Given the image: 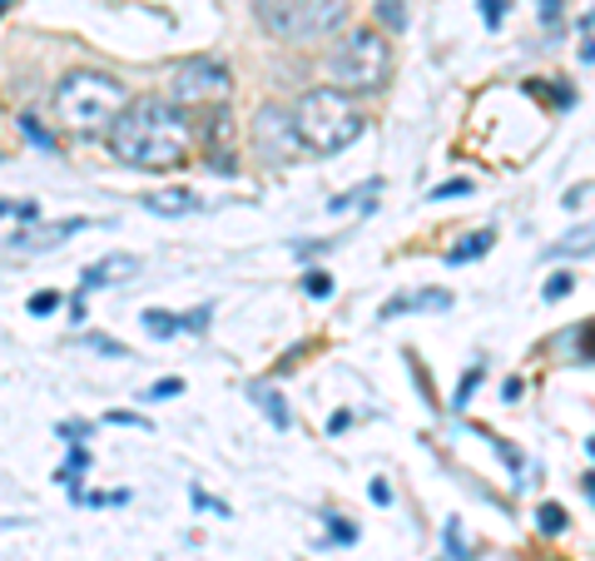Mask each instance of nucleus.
<instances>
[{
	"mask_svg": "<svg viewBox=\"0 0 595 561\" xmlns=\"http://www.w3.org/2000/svg\"><path fill=\"white\" fill-rule=\"evenodd\" d=\"M178 392H184V378H159L154 388L139 392V398H144V402H169V398H178Z\"/></svg>",
	"mask_w": 595,
	"mask_h": 561,
	"instance_id": "nucleus-21",
	"label": "nucleus"
},
{
	"mask_svg": "<svg viewBox=\"0 0 595 561\" xmlns=\"http://www.w3.org/2000/svg\"><path fill=\"white\" fill-rule=\"evenodd\" d=\"M571 289H575V273H551V283H545V303H561Z\"/></svg>",
	"mask_w": 595,
	"mask_h": 561,
	"instance_id": "nucleus-26",
	"label": "nucleus"
},
{
	"mask_svg": "<svg viewBox=\"0 0 595 561\" xmlns=\"http://www.w3.org/2000/svg\"><path fill=\"white\" fill-rule=\"evenodd\" d=\"M476 382H482V363H476V368H466V378L456 382V398H452V408L462 412L466 402H472V392H476Z\"/></svg>",
	"mask_w": 595,
	"mask_h": 561,
	"instance_id": "nucleus-23",
	"label": "nucleus"
},
{
	"mask_svg": "<svg viewBox=\"0 0 595 561\" xmlns=\"http://www.w3.org/2000/svg\"><path fill=\"white\" fill-rule=\"evenodd\" d=\"M585 497L595 501V472H585Z\"/></svg>",
	"mask_w": 595,
	"mask_h": 561,
	"instance_id": "nucleus-38",
	"label": "nucleus"
},
{
	"mask_svg": "<svg viewBox=\"0 0 595 561\" xmlns=\"http://www.w3.org/2000/svg\"><path fill=\"white\" fill-rule=\"evenodd\" d=\"M109 154L129 170H178L188 160V120L178 100H159V95H139L129 110L105 134Z\"/></svg>",
	"mask_w": 595,
	"mask_h": 561,
	"instance_id": "nucleus-1",
	"label": "nucleus"
},
{
	"mask_svg": "<svg viewBox=\"0 0 595 561\" xmlns=\"http://www.w3.org/2000/svg\"><path fill=\"white\" fill-rule=\"evenodd\" d=\"M0 209H6L10 219H25V224H30V219H35V214H40L35 204H15V199H6V204H0Z\"/></svg>",
	"mask_w": 595,
	"mask_h": 561,
	"instance_id": "nucleus-32",
	"label": "nucleus"
},
{
	"mask_svg": "<svg viewBox=\"0 0 595 561\" xmlns=\"http://www.w3.org/2000/svg\"><path fill=\"white\" fill-rule=\"evenodd\" d=\"M253 140H258V154L278 164L298 160V150H303V140L293 130V110H273V105L253 115Z\"/></svg>",
	"mask_w": 595,
	"mask_h": 561,
	"instance_id": "nucleus-7",
	"label": "nucleus"
},
{
	"mask_svg": "<svg viewBox=\"0 0 595 561\" xmlns=\"http://www.w3.org/2000/svg\"><path fill=\"white\" fill-rule=\"evenodd\" d=\"M536 527H541L545 537H561L565 531V507L561 501H541V507H536Z\"/></svg>",
	"mask_w": 595,
	"mask_h": 561,
	"instance_id": "nucleus-14",
	"label": "nucleus"
},
{
	"mask_svg": "<svg viewBox=\"0 0 595 561\" xmlns=\"http://www.w3.org/2000/svg\"><path fill=\"white\" fill-rule=\"evenodd\" d=\"M105 422H109V428H139V432H149V418H139V412H129V408L105 412Z\"/></svg>",
	"mask_w": 595,
	"mask_h": 561,
	"instance_id": "nucleus-25",
	"label": "nucleus"
},
{
	"mask_svg": "<svg viewBox=\"0 0 595 561\" xmlns=\"http://www.w3.org/2000/svg\"><path fill=\"white\" fill-rule=\"evenodd\" d=\"M60 303H65V299H60V289H40V293H30L25 313H30V319H45V313H55Z\"/></svg>",
	"mask_w": 595,
	"mask_h": 561,
	"instance_id": "nucleus-19",
	"label": "nucleus"
},
{
	"mask_svg": "<svg viewBox=\"0 0 595 561\" xmlns=\"http://www.w3.org/2000/svg\"><path fill=\"white\" fill-rule=\"evenodd\" d=\"M139 204H144L149 214H159V219H184V214L198 209V194H188V190H164V194H144Z\"/></svg>",
	"mask_w": 595,
	"mask_h": 561,
	"instance_id": "nucleus-10",
	"label": "nucleus"
},
{
	"mask_svg": "<svg viewBox=\"0 0 595 561\" xmlns=\"http://www.w3.org/2000/svg\"><path fill=\"white\" fill-rule=\"evenodd\" d=\"M323 527H327V541H343V547H353V541L363 537V531H357L347 517H337V511H323Z\"/></svg>",
	"mask_w": 595,
	"mask_h": 561,
	"instance_id": "nucleus-16",
	"label": "nucleus"
},
{
	"mask_svg": "<svg viewBox=\"0 0 595 561\" xmlns=\"http://www.w3.org/2000/svg\"><path fill=\"white\" fill-rule=\"evenodd\" d=\"M174 100L178 105H214V100H224L228 95V71L218 61H184V65H174Z\"/></svg>",
	"mask_w": 595,
	"mask_h": 561,
	"instance_id": "nucleus-6",
	"label": "nucleus"
},
{
	"mask_svg": "<svg viewBox=\"0 0 595 561\" xmlns=\"http://www.w3.org/2000/svg\"><path fill=\"white\" fill-rule=\"evenodd\" d=\"M541 15L545 21H555V15H561V0H541Z\"/></svg>",
	"mask_w": 595,
	"mask_h": 561,
	"instance_id": "nucleus-37",
	"label": "nucleus"
},
{
	"mask_svg": "<svg viewBox=\"0 0 595 561\" xmlns=\"http://www.w3.org/2000/svg\"><path fill=\"white\" fill-rule=\"evenodd\" d=\"M85 348H95L99 358H129V348L119 338H109V333H85Z\"/></svg>",
	"mask_w": 595,
	"mask_h": 561,
	"instance_id": "nucleus-18",
	"label": "nucleus"
},
{
	"mask_svg": "<svg viewBox=\"0 0 595 561\" xmlns=\"http://www.w3.org/2000/svg\"><path fill=\"white\" fill-rule=\"evenodd\" d=\"M323 249H333V239H313V244H298V259H317V253H323Z\"/></svg>",
	"mask_w": 595,
	"mask_h": 561,
	"instance_id": "nucleus-33",
	"label": "nucleus"
},
{
	"mask_svg": "<svg viewBox=\"0 0 595 561\" xmlns=\"http://www.w3.org/2000/svg\"><path fill=\"white\" fill-rule=\"evenodd\" d=\"M139 323H144L149 338H174V333H184V319H178V313H164V309H144Z\"/></svg>",
	"mask_w": 595,
	"mask_h": 561,
	"instance_id": "nucleus-13",
	"label": "nucleus"
},
{
	"mask_svg": "<svg viewBox=\"0 0 595 561\" xmlns=\"http://www.w3.org/2000/svg\"><path fill=\"white\" fill-rule=\"evenodd\" d=\"M85 422H60V428H55V438L60 442H69V447H79V442H85Z\"/></svg>",
	"mask_w": 595,
	"mask_h": 561,
	"instance_id": "nucleus-31",
	"label": "nucleus"
},
{
	"mask_svg": "<svg viewBox=\"0 0 595 561\" xmlns=\"http://www.w3.org/2000/svg\"><path fill=\"white\" fill-rule=\"evenodd\" d=\"M178 319H184V333H204L208 319H214V309H208V303H198L194 313H178Z\"/></svg>",
	"mask_w": 595,
	"mask_h": 561,
	"instance_id": "nucleus-27",
	"label": "nucleus"
},
{
	"mask_svg": "<svg viewBox=\"0 0 595 561\" xmlns=\"http://www.w3.org/2000/svg\"><path fill=\"white\" fill-rule=\"evenodd\" d=\"M139 279V259L134 253H105L95 259L85 273H79V293H95V289H119V283Z\"/></svg>",
	"mask_w": 595,
	"mask_h": 561,
	"instance_id": "nucleus-8",
	"label": "nucleus"
},
{
	"mask_svg": "<svg viewBox=\"0 0 595 561\" xmlns=\"http://www.w3.org/2000/svg\"><path fill=\"white\" fill-rule=\"evenodd\" d=\"M452 309V293L446 289H416V293H397V299H387L382 309H377V319H402V313H446Z\"/></svg>",
	"mask_w": 595,
	"mask_h": 561,
	"instance_id": "nucleus-9",
	"label": "nucleus"
},
{
	"mask_svg": "<svg viewBox=\"0 0 595 561\" xmlns=\"http://www.w3.org/2000/svg\"><path fill=\"white\" fill-rule=\"evenodd\" d=\"M442 537H446V551H452V561H472V557H466V541H462V527H456V521H446Z\"/></svg>",
	"mask_w": 595,
	"mask_h": 561,
	"instance_id": "nucleus-28",
	"label": "nucleus"
},
{
	"mask_svg": "<svg viewBox=\"0 0 595 561\" xmlns=\"http://www.w3.org/2000/svg\"><path fill=\"white\" fill-rule=\"evenodd\" d=\"M482 6V21H486V31H496V25L506 21V0H476Z\"/></svg>",
	"mask_w": 595,
	"mask_h": 561,
	"instance_id": "nucleus-29",
	"label": "nucleus"
},
{
	"mask_svg": "<svg viewBox=\"0 0 595 561\" xmlns=\"http://www.w3.org/2000/svg\"><path fill=\"white\" fill-rule=\"evenodd\" d=\"M347 422H353V412H333V418H327V438H337V432H347Z\"/></svg>",
	"mask_w": 595,
	"mask_h": 561,
	"instance_id": "nucleus-35",
	"label": "nucleus"
},
{
	"mask_svg": "<svg viewBox=\"0 0 595 561\" xmlns=\"http://www.w3.org/2000/svg\"><path fill=\"white\" fill-rule=\"evenodd\" d=\"M462 194H472V180H446V184H436L426 199L432 204H442V199H462Z\"/></svg>",
	"mask_w": 595,
	"mask_h": 561,
	"instance_id": "nucleus-24",
	"label": "nucleus"
},
{
	"mask_svg": "<svg viewBox=\"0 0 595 561\" xmlns=\"http://www.w3.org/2000/svg\"><path fill=\"white\" fill-rule=\"evenodd\" d=\"M585 194H591V184H575V190H565V209H581V204H585Z\"/></svg>",
	"mask_w": 595,
	"mask_h": 561,
	"instance_id": "nucleus-34",
	"label": "nucleus"
},
{
	"mask_svg": "<svg viewBox=\"0 0 595 561\" xmlns=\"http://www.w3.org/2000/svg\"><path fill=\"white\" fill-rule=\"evenodd\" d=\"M521 388H526L521 378H506V382H501V398H506V402H521Z\"/></svg>",
	"mask_w": 595,
	"mask_h": 561,
	"instance_id": "nucleus-36",
	"label": "nucleus"
},
{
	"mask_svg": "<svg viewBox=\"0 0 595 561\" xmlns=\"http://www.w3.org/2000/svg\"><path fill=\"white\" fill-rule=\"evenodd\" d=\"M50 110H55L60 130L79 134V140H95V134L115 130V120L129 110V90L105 71H75L55 85Z\"/></svg>",
	"mask_w": 595,
	"mask_h": 561,
	"instance_id": "nucleus-2",
	"label": "nucleus"
},
{
	"mask_svg": "<svg viewBox=\"0 0 595 561\" xmlns=\"http://www.w3.org/2000/svg\"><path fill=\"white\" fill-rule=\"evenodd\" d=\"M248 398H253V408H263V418L273 422L278 432L293 428V408H288V398L278 388H258V382H253V388H248Z\"/></svg>",
	"mask_w": 595,
	"mask_h": 561,
	"instance_id": "nucleus-11",
	"label": "nucleus"
},
{
	"mask_svg": "<svg viewBox=\"0 0 595 561\" xmlns=\"http://www.w3.org/2000/svg\"><path fill=\"white\" fill-rule=\"evenodd\" d=\"M565 253H595V229L565 234V244H551V259H565Z\"/></svg>",
	"mask_w": 595,
	"mask_h": 561,
	"instance_id": "nucleus-15",
	"label": "nucleus"
},
{
	"mask_svg": "<svg viewBox=\"0 0 595 561\" xmlns=\"http://www.w3.org/2000/svg\"><path fill=\"white\" fill-rule=\"evenodd\" d=\"M293 130H298V140H303L307 154H337V150H347V144L363 140L367 115L357 110V100L347 90L323 85V90L298 95Z\"/></svg>",
	"mask_w": 595,
	"mask_h": 561,
	"instance_id": "nucleus-3",
	"label": "nucleus"
},
{
	"mask_svg": "<svg viewBox=\"0 0 595 561\" xmlns=\"http://www.w3.org/2000/svg\"><path fill=\"white\" fill-rule=\"evenodd\" d=\"M551 561H561V557H551Z\"/></svg>",
	"mask_w": 595,
	"mask_h": 561,
	"instance_id": "nucleus-39",
	"label": "nucleus"
},
{
	"mask_svg": "<svg viewBox=\"0 0 595 561\" xmlns=\"http://www.w3.org/2000/svg\"><path fill=\"white\" fill-rule=\"evenodd\" d=\"M327 75H333L337 90L347 95H372L387 85L392 75V45H387L382 31H353L337 41L333 61H327Z\"/></svg>",
	"mask_w": 595,
	"mask_h": 561,
	"instance_id": "nucleus-4",
	"label": "nucleus"
},
{
	"mask_svg": "<svg viewBox=\"0 0 595 561\" xmlns=\"http://www.w3.org/2000/svg\"><path fill=\"white\" fill-rule=\"evenodd\" d=\"M253 15L273 41H317L347 21V0H253Z\"/></svg>",
	"mask_w": 595,
	"mask_h": 561,
	"instance_id": "nucleus-5",
	"label": "nucleus"
},
{
	"mask_svg": "<svg viewBox=\"0 0 595 561\" xmlns=\"http://www.w3.org/2000/svg\"><path fill=\"white\" fill-rule=\"evenodd\" d=\"M491 244H496V229H476V234H466L456 249H446V263H452V269H456V263H476L486 249H491Z\"/></svg>",
	"mask_w": 595,
	"mask_h": 561,
	"instance_id": "nucleus-12",
	"label": "nucleus"
},
{
	"mask_svg": "<svg viewBox=\"0 0 595 561\" xmlns=\"http://www.w3.org/2000/svg\"><path fill=\"white\" fill-rule=\"evenodd\" d=\"M15 125H20V134H25V140H30V144H35V150H55V134H50V130H45V125H40V120H35V115H20V120H15Z\"/></svg>",
	"mask_w": 595,
	"mask_h": 561,
	"instance_id": "nucleus-17",
	"label": "nucleus"
},
{
	"mask_svg": "<svg viewBox=\"0 0 595 561\" xmlns=\"http://www.w3.org/2000/svg\"><path fill=\"white\" fill-rule=\"evenodd\" d=\"M333 289H337V283L327 279L323 269H313V273L303 279V293H307V299H333Z\"/></svg>",
	"mask_w": 595,
	"mask_h": 561,
	"instance_id": "nucleus-22",
	"label": "nucleus"
},
{
	"mask_svg": "<svg viewBox=\"0 0 595 561\" xmlns=\"http://www.w3.org/2000/svg\"><path fill=\"white\" fill-rule=\"evenodd\" d=\"M367 497H372L377 507H392V482H387V477H372V482H367Z\"/></svg>",
	"mask_w": 595,
	"mask_h": 561,
	"instance_id": "nucleus-30",
	"label": "nucleus"
},
{
	"mask_svg": "<svg viewBox=\"0 0 595 561\" xmlns=\"http://www.w3.org/2000/svg\"><path fill=\"white\" fill-rule=\"evenodd\" d=\"M372 11H377V21H382L387 31H402V25H407V11H402V0H377Z\"/></svg>",
	"mask_w": 595,
	"mask_h": 561,
	"instance_id": "nucleus-20",
	"label": "nucleus"
}]
</instances>
